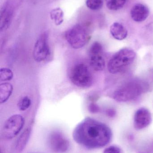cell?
Returning a JSON list of instances; mask_svg holds the SVG:
<instances>
[{
    "instance_id": "obj_2",
    "label": "cell",
    "mask_w": 153,
    "mask_h": 153,
    "mask_svg": "<svg viewBox=\"0 0 153 153\" xmlns=\"http://www.w3.org/2000/svg\"><path fill=\"white\" fill-rule=\"evenodd\" d=\"M135 52L130 48H123L117 52L108 63L109 72L112 74L121 72L133 63L135 59Z\"/></svg>"
},
{
    "instance_id": "obj_3",
    "label": "cell",
    "mask_w": 153,
    "mask_h": 153,
    "mask_svg": "<svg viewBox=\"0 0 153 153\" xmlns=\"http://www.w3.org/2000/svg\"><path fill=\"white\" fill-rule=\"evenodd\" d=\"M147 88L145 83L133 81L124 85L115 91L113 98L117 101L125 102L132 100L144 92Z\"/></svg>"
},
{
    "instance_id": "obj_9",
    "label": "cell",
    "mask_w": 153,
    "mask_h": 153,
    "mask_svg": "<svg viewBox=\"0 0 153 153\" xmlns=\"http://www.w3.org/2000/svg\"><path fill=\"white\" fill-rule=\"evenodd\" d=\"M50 150L56 153L65 152L68 150L69 143L66 137L60 132H54L50 134L48 139Z\"/></svg>"
},
{
    "instance_id": "obj_20",
    "label": "cell",
    "mask_w": 153,
    "mask_h": 153,
    "mask_svg": "<svg viewBox=\"0 0 153 153\" xmlns=\"http://www.w3.org/2000/svg\"><path fill=\"white\" fill-rule=\"evenodd\" d=\"M31 103V99L28 96H25L19 101L18 103V107L19 110L24 111L30 107Z\"/></svg>"
},
{
    "instance_id": "obj_14",
    "label": "cell",
    "mask_w": 153,
    "mask_h": 153,
    "mask_svg": "<svg viewBox=\"0 0 153 153\" xmlns=\"http://www.w3.org/2000/svg\"><path fill=\"white\" fill-rule=\"evenodd\" d=\"M13 91L12 85L9 83H3L0 85V103L6 102L11 95Z\"/></svg>"
},
{
    "instance_id": "obj_23",
    "label": "cell",
    "mask_w": 153,
    "mask_h": 153,
    "mask_svg": "<svg viewBox=\"0 0 153 153\" xmlns=\"http://www.w3.org/2000/svg\"><path fill=\"white\" fill-rule=\"evenodd\" d=\"M115 113H116V112L113 110H110L108 112L109 116H112V117H113V116L115 115Z\"/></svg>"
},
{
    "instance_id": "obj_12",
    "label": "cell",
    "mask_w": 153,
    "mask_h": 153,
    "mask_svg": "<svg viewBox=\"0 0 153 153\" xmlns=\"http://www.w3.org/2000/svg\"><path fill=\"white\" fill-rule=\"evenodd\" d=\"M149 8L143 4H137L132 8L130 12L133 20L140 22L145 20L149 15Z\"/></svg>"
},
{
    "instance_id": "obj_8",
    "label": "cell",
    "mask_w": 153,
    "mask_h": 153,
    "mask_svg": "<svg viewBox=\"0 0 153 153\" xmlns=\"http://www.w3.org/2000/svg\"><path fill=\"white\" fill-rule=\"evenodd\" d=\"M50 54L47 33L41 34L36 41L33 49L34 60L38 62L46 61Z\"/></svg>"
},
{
    "instance_id": "obj_18",
    "label": "cell",
    "mask_w": 153,
    "mask_h": 153,
    "mask_svg": "<svg viewBox=\"0 0 153 153\" xmlns=\"http://www.w3.org/2000/svg\"><path fill=\"white\" fill-rule=\"evenodd\" d=\"M86 5L93 10H98L102 8L103 0H86Z\"/></svg>"
},
{
    "instance_id": "obj_4",
    "label": "cell",
    "mask_w": 153,
    "mask_h": 153,
    "mask_svg": "<svg viewBox=\"0 0 153 153\" xmlns=\"http://www.w3.org/2000/svg\"><path fill=\"white\" fill-rule=\"evenodd\" d=\"M65 37L67 43L74 49L81 48L90 38L88 30L81 24H76L68 30Z\"/></svg>"
},
{
    "instance_id": "obj_5",
    "label": "cell",
    "mask_w": 153,
    "mask_h": 153,
    "mask_svg": "<svg viewBox=\"0 0 153 153\" xmlns=\"http://www.w3.org/2000/svg\"><path fill=\"white\" fill-rule=\"evenodd\" d=\"M72 82L78 87L89 88L93 83V76L89 67L83 63L75 65L70 73Z\"/></svg>"
},
{
    "instance_id": "obj_7",
    "label": "cell",
    "mask_w": 153,
    "mask_h": 153,
    "mask_svg": "<svg viewBox=\"0 0 153 153\" xmlns=\"http://www.w3.org/2000/svg\"><path fill=\"white\" fill-rule=\"evenodd\" d=\"M89 61L94 71H100L105 69L106 63L103 56V48L99 42H94L90 48Z\"/></svg>"
},
{
    "instance_id": "obj_1",
    "label": "cell",
    "mask_w": 153,
    "mask_h": 153,
    "mask_svg": "<svg viewBox=\"0 0 153 153\" xmlns=\"http://www.w3.org/2000/svg\"><path fill=\"white\" fill-rule=\"evenodd\" d=\"M73 137L75 142L85 148L98 149L109 143L112 132L105 124L87 117L76 126L73 133Z\"/></svg>"
},
{
    "instance_id": "obj_15",
    "label": "cell",
    "mask_w": 153,
    "mask_h": 153,
    "mask_svg": "<svg viewBox=\"0 0 153 153\" xmlns=\"http://www.w3.org/2000/svg\"><path fill=\"white\" fill-rule=\"evenodd\" d=\"M30 134V129L27 128L23 132L18 139L16 146V151L17 153L21 152L26 146Z\"/></svg>"
},
{
    "instance_id": "obj_17",
    "label": "cell",
    "mask_w": 153,
    "mask_h": 153,
    "mask_svg": "<svg viewBox=\"0 0 153 153\" xmlns=\"http://www.w3.org/2000/svg\"><path fill=\"white\" fill-rule=\"evenodd\" d=\"M126 0H105L108 9L112 10H117L124 7Z\"/></svg>"
},
{
    "instance_id": "obj_22",
    "label": "cell",
    "mask_w": 153,
    "mask_h": 153,
    "mask_svg": "<svg viewBox=\"0 0 153 153\" xmlns=\"http://www.w3.org/2000/svg\"><path fill=\"white\" fill-rule=\"evenodd\" d=\"M90 111L93 113H95V112H98L99 111V107L97 105L95 104H91L90 106Z\"/></svg>"
},
{
    "instance_id": "obj_16",
    "label": "cell",
    "mask_w": 153,
    "mask_h": 153,
    "mask_svg": "<svg viewBox=\"0 0 153 153\" xmlns=\"http://www.w3.org/2000/svg\"><path fill=\"white\" fill-rule=\"evenodd\" d=\"M50 17L56 25H61L64 21L63 12L59 7L55 8L50 12Z\"/></svg>"
},
{
    "instance_id": "obj_11",
    "label": "cell",
    "mask_w": 153,
    "mask_h": 153,
    "mask_svg": "<svg viewBox=\"0 0 153 153\" xmlns=\"http://www.w3.org/2000/svg\"><path fill=\"white\" fill-rule=\"evenodd\" d=\"M13 8L9 2L5 3L1 7L0 13V30H6L10 26L13 14Z\"/></svg>"
},
{
    "instance_id": "obj_19",
    "label": "cell",
    "mask_w": 153,
    "mask_h": 153,
    "mask_svg": "<svg viewBox=\"0 0 153 153\" xmlns=\"http://www.w3.org/2000/svg\"><path fill=\"white\" fill-rule=\"evenodd\" d=\"M12 71L7 68H1L0 70V80L1 82L10 81L13 77Z\"/></svg>"
},
{
    "instance_id": "obj_10",
    "label": "cell",
    "mask_w": 153,
    "mask_h": 153,
    "mask_svg": "<svg viewBox=\"0 0 153 153\" xmlns=\"http://www.w3.org/2000/svg\"><path fill=\"white\" fill-rule=\"evenodd\" d=\"M152 116L150 111L145 108H141L136 112L134 117V127L141 130L147 127L152 123Z\"/></svg>"
},
{
    "instance_id": "obj_13",
    "label": "cell",
    "mask_w": 153,
    "mask_h": 153,
    "mask_svg": "<svg viewBox=\"0 0 153 153\" xmlns=\"http://www.w3.org/2000/svg\"><path fill=\"white\" fill-rule=\"evenodd\" d=\"M110 32L112 36L119 40L125 39L128 36L126 28L119 22H114L110 27Z\"/></svg>"
},
{
    "instance_id": "obj_21",
    "label": "cell",
    "mask_w": 153,
    "mask_h": 153,
    "mask_svg": "<svg viewBox=\"0 0 153 153\" xmlns=\"http://www.w3.org/2000/svg\"><path fill=\"white\" fill-rule=\"evenodd\" d=\"M103 153H122L121 149L116 146H110L106 148Z\"/></svg>"
},
{
    "instance_id": "obj_6",
    "label": "cell",
    "mask_w": 153,
    "mask_h": 153,
    "mask_svg": "<svg viewBox=\"0 0 153 153\" xmlns=\"http://www.w3.org/2000/svg\"><path fill=\"white\" fill-rule=\"evenodd\" d=\"M25 120L19 114L10 117L4 122L2 135L5 139H10L17 135L24 126Z\"/></svg>"
}]
</instances>
